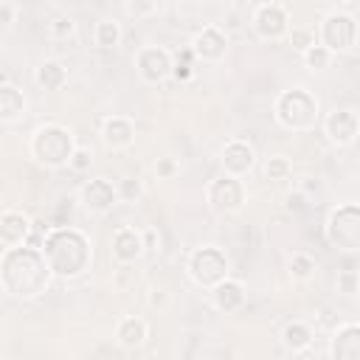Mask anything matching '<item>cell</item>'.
I'll list each match as a JSON object with an SVG mask.
<instances>
[{
  "label": "cell",
  "instance_id": "obj_1",
  "mask_svg": "<svg viewBox=\"0 0 360 360\" xmlns=\"http://www.w3.org/2000/svg\"><path fill=\"white\" fill-rule=\"evenodd\" d=\"M51 270L42 259V250L34 245L6 248L0 256V287L6 295L31 301L51 287Z\"/></svg>",
  "mask_w": 360,
  "mask_h": 360
},
{
  "label": "cell",
  "instance_id": "obj_2",
  "mask_svg": "<svg viewBox=\"0 0 360 360\" xmlns=\"http://www.w3.org/2000/svg\"><path fill=\"white\" fill-rule=\"evenodd\" d=\"M42 259L51 270L53 278L59 281H76L90 270L93 262V245L90 236L82 228L62 225V228H48V233L39 242Z\"/></svg>",
  "mask_w": 360,
  "mask_h": 360
},
{
  "label": "cell",
  "instance_id": "obj_3",
  "mask_svg": "<svg viewBox=\"0 0 360 360\" xmlns=\"http://www.w3.org/2000/svg\"><path fill=\"white\" fill-rule=\"evenodd\" d=\"M273 118L287 132H309L321 121V101L307 87L281 90L273 101Z\"/></svg>",
  "mask_w": 360,
  "mask_h": 360
},
{
  "label": "cell",
  "instance_id": "obj_4",
  "mask_svg": "<svg viewBox=\"0 0 360 360\" xmlns=\"http://www.w3.org/2000/svg\"><path fill=\"white\" fill-rule=\"evenodd\" d=\"M28 152H31V158L39 166H45V169H62V166H68L70 155L76 152V138H73V132L65 124L48 121V124H39L31 132Z\"/></svg>",
  "mask_w": 360,
  "mask_h": 360
},
{
  "label": "cell",
  "instance_id": "obj_5",
  "mask_svg": "<svg viewBox=\"0 0 360 360\" xmlns=\"http://www.w3.org/2000/svg\"><path fill=\"white\" fill-rule=\"evenodd\" d=\"M231 273V262L225 256L222 248L217 245H200L188 253L186 259V276L200 287V290H211L219 281H225Z\"/></svg>",
  "mask_w": 360,
  "mask_h": 360
},
{
  "label": "cell",
  "instance_id": "obj_6",
  "mask_svg": "<svg viewBox=\"0 0 360 360\" xmlns=\"http://www.w3.org/2000/svg\"><path fill=\"white\" fill-rule=\"evenodd\" d=\"M326 242L340 253H357L360 250V205L343 202L335 205L323 225Z\"/></svg>",
  "mask_w": 360,
  "mask_h": 360
},
{
  "label": "cell",
  "instance_id": "obj_7",
  "mask_svg": "<svg viewBox=\"0 0 360 360\" xmlns=\"http://www.w3.org/2000/svg\"><path fill=\"white\" fill-rule=\"evenodd\" d=\"M315 42L321 48H326L332 56L354 51L357 48V20L349 11L332 8L329 14L321 17L318 31H315Z\"/></svg>",
  "mask_w": 360,
  "mask_h": 360
},
{
  "label": "cell",
  "instance_id": "obj_8",
  "mask_svg": "<svg viewBox=\"0 0 360 360\" xmlns=\"http://www.w3.org/2000/svg\"><path fill=\"white\" fill-rule=\"evenodd\" d=\"M245 200H248V191H245V183L236 180V177H228V174H217L208 186H205V202L214 214L219 217H231V214H239L245 208Z\"/></svg>",
  "mask_w": 360,
  "mask_h": 360
},
{
  "label": "cell",
  "instance_id": "obj_9",
  "mask_svg": "<svg viewBox=\"0 0 360 360\" xmlns=\"http://www.w3.org/2000/svg\"><path fill=\"white\" fill-rule=\"evenodd\" d=\"M250 25L256 31L259 39L264 42H278L287 37L290 31V8L287 3H278V0H270V3H256L253 6V14H250Z\"/></svg>",
  "mask_w": 360,
  "mask_h": 360
},
{
  "label": "cell",
  "instance_id": "obj_10",
  "mask_svg": "<svg viewBox=\"0 0 360 360\" xmlns=\"http://www.w3.org/2000/svg\"><path fill=\"white\" fill-rule=\"evenodd\" d=\"M172 65L174 56L163 45H143L135 53V70L143 84H163L166 79H172Z\"/></svg>",
  "mask_w": 360,
  "mask_h": 360
},
{
  "label": "cell",
  "instance_id": "obj_11",
  "mask_svg": "<svg viewBox=\"0 0 360 360\" xmlns=\"http://www.w3.org/2000/svg\"><path fill=\"white\" fill-rule=\"evenodd\" d=\"M191 56L202 65H219L225 56H228V34L217 25V22H208L202 25L194 39H191Z\"/></svg>",
  "mask_w": 360,
  "mask_h": 360
},
{
  "label": "cell",
  "instance_id": "obj_12",
  "mask_svg": "<svg viewBox=\"0 0 360 360\" xmlns=\"http://www.w3.org/2000/svg\"><path fill=\"white\" fill-rule=\"evenodd\" d=\"M323 135L332 146L338 149H346L357 141L360 135V118H357V110L352 107H340V110H332L326 118H323Z\"/></svg>",
  "mask_w": 360,
  "mask_h": 360
},
{
  "label": "cell",
  "instance_id": "obj_13",
  "mask_svg": "<svg viewBox=\"0 0 360 360\" xmlns=\"http://www.w3.org/2000/svg\"><path fill=\"white\" fill-rule=\"evenodd\" d=\"M219 169H222V174H228V177L245 180V177L256 169V149H253L248 141H242V138L228 141V143L219 149Z\"/></svg>",
  "mask_w": 360,
  "mask_h": 360
},
{
  "label": "cell",
  "instance_id": "obj_14",
  "mask_svg": "<svg viewBox=\"0 0 360 360\" xmlns=\"http://www.w3.org/2000/svg\"><path fill=\"white\" fill-rule=\"evenodd\" d=\"M115 202H118V191H115V183H110L107 177H90L79 188V205L87 214L101 217V214L112 211Z\"/></svg>",
  "mask_w": 360,
  "mask_h": 360
},
{
  "label": "cell",
  "instance_id": "obj_15",
  "mask_svg": "<svg viewBox=\"0 0 360 360\" xmlns=\"http://www.w3.org/2000/svg\"><path fill=\"white\" fill-rule=\"evenodd\" d=\"M98 138L104 143V149L110 152H124L135 143V121L127 118V115H107L101 121V129H98Z\"/></svg>",
  "mask_w": 360,
  "mask_h": 360
},
{
  "label": "cell",
  "instance_id": "obj_16",
  "mask_svg": "<svg viewBox=\"0 0 360 360\" xmlns=\"http://www.w3.org/2000/svg\"><path fill=\"white\" fill-rule=\"evenodd\" d=\"M110 253L118 264H135L146 250H143V239H141V231L132 228V225H121L112 239H110Z\"/></svg>",
  "mask_w": 360,
  "mask_h": 360
},
{
  "label": "cell",
  "instance_id": "obj_17",
  "mask_svg": "<svg viewBox=\"0 0 360 360\" xmlns=\"http://www.w3.org/2000/svg\"><path fill=\"white\" fill-rule=\"evenodd\" d=\"M31 231H34V222L22 211H17V208L0 211V242L6 248L28 245L31 242Z\"/></svg>",
  "mask_w": 360,
  "mask_h": 360
},
{
  "label": "cell",
  "instance_id": "obj_18",
  "mask_svg": "<svg viewBox=\"0 0 360 360\" xmlns=\"http://www.w3.org/2000/svg\"><path fill=\"white\" fill-rule=\"evenodd\" d=\"M329 360H360V323L346 321L329 338Z\"/></svg>",
  "mask_w": 360,
  "mask_h": 360
},
{
  "label": "cell",
  "instance_id": "obj_19",
  "mask_svg": "<svg viewBox=\"0 0 360 360\" xmlns=\"http://www.w3.org/2000/svg\"><path fill=\"white\" fill-rule=\"evenodd\" d=\"M208 292H211V304H214V309L222 312V315H233V312H239V309L245 307V301H248L245 284H242L239 278H231V276H228L225 281H219L217 287H211Z\"/></svg>",
  "mask_w": 360,
  "mask_h": 360
},
{
  "label": "cell",
  "instance_id": "obj_20",
  "mask_svg": "<svg viewBox=\"0 0 360 360\" xmlns=\"http://www.w3.org/2000/svg\"><path fill=\"white\" fill-rule=\"evenodd\" d=\"M146 338H149V323L141 315H124L115 323V343L127 352L141 349L146 343Z\"/></svg>",
  "mask_w": 360,
  "mask_h": 360
},
{
  "label": "cell",
  "instance_id": "obj_21",
  "mask_svg": "<svg viewBox=\"0 0 360 360\" xmlns=\"http://www.w3.org/2000/svg\"><path fill=\"white\" fill-rule=\"evenodd\" d=\"M28 112V98L25 93L11 82L0 87V127L6 124H17L20 118H25Z\"/></svg>",
  "mask_w": 360,
  "mask_h": 360
},
{
  "label": "cell",
  "instance_id": "obj_22",
  "mask_svg": "<svg viewBox=\"0 0 360 360\" xmlns=\"http://www.w3.org/2000/svg\"><path fill=\"white\" fill-rule=\"evenodd\" d=\"M34 82L42 90H62L68 84V68H65V62H59V59L39 62L37 70H34Z\"/></svg>",
  "mask_w": 360,
  "mask_h": 360
},
{
  "label": "cell",
  "instance_id": "obj_23",
  "mask_svg": "<svg viewBox=\"0 0 360 360\" xmlns=\"http://www.w3.org/2000/svg\"><path fill=\"white\" fill-rule=\"evenodd\" d=\"M312 326L309 323H304V321H290V323H284V329H281V343L292 352V354H304L309 346H312Z\"/></svg>",
  "mask_w": 360,
  "mask_h": 360
},
{
  "label": "cell",
  "instance_id": "obj_24",
  "mask_svg": "<svg viewBox=\"0 0 360 360\" xmlns=\"http://www.w3.org/2000/svg\"><path fill=\"white\" fill-rule=\"evenodd\" d=\"M124 39V31H121V22L115 17H101L96 20L93 25V42L101 48V51H115Z\"/></svg>",
  "mask_w": 360,
  "mask_h": 360
},
{
  "label": "cell",
  "instance_id": "obj_25",
  "mask_svg": "<svg viewBox=\"0 0 360 360\" xmlns=\"http://www.w3.org/2000/svg\"><path fill=\"white\" fill-rule=\"evenodd\" d=\"M262 172H264V180H270V183H284V180L292 177V163H290V158H284V155H270V158L264 160Z\"/></svg>",
  "mask_w": 360,
  "mask_h": 360
},
{
  "label": "cell",
  "instance_id": "obj_26",
  "mask_svg": "<svg viewBox=\"0 0 360 360\" xmlns=\"http://www.w3.org/2000/svg\"><path fill=\"white\" fill-rule=\"evenodd\" d=\"M315 270H318V264H315V259L309 256V253H292L290 256V264H287V273H290V278L292 281H309L312 276H315Z\"/></svg>",
  "mask_w": 360,
  "mask_h": 360
},
{
  "label": "cell",
  "instance_id": "obj_27",
  "mask_svg": "<svg viewBox=\"0 0 360 360\" xmlns=\"http://www.w3.org/2000/svg\"><path fill=\"white\" fill-rule=\"evenodd\" d=\"M301 59H304V65H307L312 73H321V70H326V68L332 65V59H335V56H332L326 48H321V45L315 42L312 48H307V51L301 53Z\"/></svg>",
  "mask_w": 360,
  "mask_h": 360
},
{
  "label": "cell",
  "instance_id": "obj_28",
  "mask_svg": "<svg viewBox=\"0 0 360 360\" xmlns=\"http://www.w3.org/2000/svg\"><path fill=\"white\" fill-rule=\"evenodd\" d=\"M284 39H287L298 53H304L307 48L315 45V28H309V25H290V31H287Z\"/></svg>",
  "mask_w": 360,
  "mask_h": 360
},
{
  "label": "cell",
  "instance_id": "obj_29",
  "mask_svg": "<svg viewBox=\"0 0 360 360\" xmlns=\"http://www.w3.org/2000/svg\"><path fill=\"white\" fill-rule=\"evenodd\" d=\"M48 34H51V39H70L76 34V20L70 14H56L48 22Z\"/></svg>",
  "mask_w": 360,
  "mask_h": 360
},
{
  "label": "cell",
  "instance_id": "obj_30",
  "mask_svg": "<svg viewBox=\"0 0 360 360\" xmlns=\"http://www.w3.org/2000/svg\"><path fill=\"white\" fill-rule=\"evenodd\" d=\"M124 11L135 20H143V17H152L160 11V3L158 0H127L124 3Z\"/></svg>",
  "mask_w": 360,
  "mask_h": 360
},
{
  "label": "cell",
  "instance_id": "obj_31",
  "mask_svg": "<svg viewBox=\"0 0 360 360\" xmlns=\"http://www.w3.org/2000/svg\"><path fill=\"white\" fill-rule=\"evenodd\" d=\"M115 191H118V200L124 202H135L143 197V183L138 177H124L121 183H115Z\"/></svg>",
  "mask_w": 360,
  "mask_h": 360
},
{
  "label": "cell",
  "instance_id": "obj_32",
  "mask_svg": "<svg viewBox=\"0 0 360 360\" xmlns=\"http://www.w3.org/2000/svg\"><path fill=\"white\" fill-rule=\"evenodd\" d=\"M357 287H360L357 270H343V273L338 276V292H340V295L354 298V295H357Z\"/></svg>",
  "mask_w": 360,
  "mask_h": 360
},
{
  "label": "cell",
  "instance_id": "obj_33",
  "mask_svg": "<svg viewBox=\"0 0 360 360\" xmlns=\"http://www.w3.org/2000/svg\"><path fill=\"white\" fill-rule=\"evenodd\" d=\"M93 166V152L90 149H84V146H76V152L70 155V160H68V169L70 172H87Z\"/></svg>",
  "mask_w": 360,
  "mask_h": 360
},
{
  "label": "cell",
  "instance_id": "obj_34",
  "mask_svg": "<svg viewBox=\"0 0 360 360\" xmlns=\"http://www.w3.org/2000/svg\"><path fill=\"white\" fill-rule=\"evenodd\" d=\"M155 174H158V180H174L180 174V163L174 158H158Z\"/></svg>",
  "mask_w": 360,
  "mask_h": 360
},
{
  "label": "cell",
  "instance_id": "obj_35",
  "mask_svg": "<svg viewBox=\"0 0 360 360\" xmlns=\"http://www.w3.org/2000/svg\"><path fill=\"white\" fill-rule=\"evenodd\" d=\"M132 281H138L135 267H132V264H118V270H115V287H118V290H127Z\"/></svg>",
  "mask_w": 360,
  "mask_h": 360
},
{
  "label": "cell",
  "instance_id": "obj_36",
  "mask_svg": "<svg viewBox=\"0 0 360 360\" xmlns=\"http://www.w3.org/2000/svg\"><path fill=\"white\" fill-rule=\"evenodd\" d=\"M17 14H20L17 3L0 0V28H8V25H14V22H17Z\"/></svg>",
  "mask_w": 360,
  "mask_h": 360
},
{
  "label": "cell",
  "instance_id": "obj_37",
  "mask_svg": "<svg viewBox=\"0 0 360 360\" xmlns=\"http://www.w3.org/2000/svg\"><path fill=\"white\" fill-rule=\"evenodd\" d=\"M188 56H191V51H188ZM188 56H186V59H188ZM186 59H180V56H177V59H174V65H172V76H174L177 82H188V79L194 76V68H191Z\"/></svg>",
  "mask_w": 360,
  "mask_h": 360
},
{
  "label": "cell",
  "instance_id": "obj_38",
  "mask_svg": "<svg viewBox=\"0 0 360 360\" xmlns=\"http://www.w3.org/2000/svg\"><path fill=\"white\" fill-rule=\"evenodd\" d=\"M141 239H143V250H158L160 248V233L155 228H143Z\"/></svg>",
  "mask_w": 360,
  "mask_h": 360
},
{
  "label": "cell",
  "instance_id": "obj_39",
  "mask_svg": "<svg viewBox=\"0 0 360 360\" xmlns=\"http://www.w3.org/2000/svg\"><path fill=\"white\" fill-rule=\"evenodd\" d=\"M166 301H169L166 290H152V292H149V307H158V309H163V307H166Z\"/></svg>",
  "mask_w": 360,
  "mask_h": 360
},
{
  "label": "cell",
  "instance_id": "obj_40",
  "mask_svg": "<svg viewBox=\"0 0 360 360\" xmlns=\"http://www.w3.org/2000/svg\"><path fill=\"white\" fill-rule=\"evenodd\" d=\"M301 205H304V194L301 191L287 194V211H301Z\"/></svg>",
  "mask_w": 360,
  "mask_h": 360
},
{
  "label": "cell",
  "instance_id": "obj_41",
  "mask_svg": "<svg viewBox=\"0 0 360 360\" xmlns=\"http://www.w3.org/2000/svg\"><path fill=\"white\" fill-rule=\"evenodd\" d=\"M3 84H11V76H8V73L0 68V87H3Z\"/></svg>",
  "mask_w": 360,
  "mask_h": 360
},
{
  "label": "cell",
  "instance_id": "obj_42",
  "mask_svg": "<svg viewBox=\"0 0 360 360\" xmlns=\"http://www.w3.org/2000/svg\"><path fill=\"white\" fill-rule=\"evenodd\" d=\"M0 360H11V357H6V354H0Z\"/></svg>",
  "mask_w": 360,
  "mask_h": 360
},
{
  "label": "cell",
  "instance_id": "obj_43",
  "mask_svg": "<svg viewBox=\"0 0 360 360\" xmlns=\"http://www.w3.org/2000/svg\"><path fill=\"white\" fill-rule=\"evenodd\" d=\"M0 292H3V287H0Z\"/></svg>",
  "mask_w": 360,
  "mask_h": 360
}]
</instances>
